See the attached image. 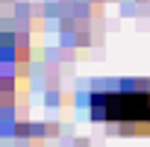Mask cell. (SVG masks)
Returning a JSON list of instances; mask_svg holds the SVG:
<instances>
[{"label":"cell","mask_w":150,"mask_h":147,"mask_svg":"<svg viewBox=\"0 0 150 147\" xmlns=\"http://www.w3.org/2000/svg\"><path fill=\"white\" fill-rule=\"evenodd\" d=\"M94 118L106 121H132L135 129H141L150 121V91H118V94H94L91 97Z\"/></svg>","instance_id":"obj_1"}]
</instances>
